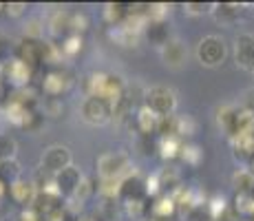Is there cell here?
Listing matches in <instances>:
<instances>
[{"label": "cell", "instance_id": "6", "mask_svg": "<svg viewBox=\"0 0 254 221\" xmlns=\"http://www.w3.org/2000/svg\"><path fill=\"white\" fill-rule=\"evenodd\" d=\"M69 166H73V155H71V150L62 144L49 146L40 157V168H45L47 173H51V175L62 173V170L69 168Z\"/></svg>", "mask_w": 254, "mask_h": 221}, {"label": "cell", "instance_id": "5", "mask_svg": "<svg viewBox=\"0 0 254 221\" xmlns=\"http://www.w3.org/2000/svg\"><path fill=\"white\" fill-rule=\"evenodd\" d=\"M80 115L86 124L104 126L106 122H111V117H113V104H109V102L102 100V97L86 95L80 104Z\"/></svg>", "mask_w": 254, "mask_h": 221}, {"label": "cell", "instance_id": "24", "mask_svg": "<svg viewBox=\"0 0 254 221\" xmlns=\"http://www.w3.org/2000/svg\"><path fill=\"white\" fill-rule=\"evenodd\" d=\"M128 11L130 9H126L124 4H120V2H109L104 7V18H106V22L111 24V27H122V24L126 22V18H128Z\"/></svg>", "mask_w": 254, "mask_h": 221}, {"label": "cell", "instance_id": "50", "mask_svg": "<svg viewBox=\"0 0 254 221\" xmlns=\"http://www.w3.org/2000/svg\"><path fill=\"white\" fill-rule=\"evenodd\" d=\"M252 75H254V73H252Z\"/></svg>", "mask_w": 254, "mask_h": 221}, {"label": "cell", "instance_id": "44", "mask_svg": "<svg viewBox=\"0 0 254 221\" xmlns=\"http://www.w3.org/2000/svg\"><path fill=\"white\" fill-rule=\"evenodd\" d=\"M153 221H182L179 215H173V217H153Z\"/></svg>", "mask_w": 254, "mask_h": 221}, {"label": "cell", "instance_id": "42", "mask_svg": "<svg viewBox=\"0 0 254 221\" xmlns=\"http://www.w3.org/2000/svg\"><path fill=\"white\" fill-rule=\"evenodd\" d=\"M18 221H45V219H42L33 208H24L20 213V217H18Z\"/></svg>", "mask_w": 254, "mask_h": 221}, {"label": "cell", "instance_id": "11", "mask_svg": "<svg viewBox=\"0 0 254 221\" xmlns=\"http://www.w3.org/2000/svg\"><path fill=\"white\" fill-rule=\"evenodd\" d=\"M62 201L64 199L60 197V193H58L56 188L53 190H42V193H38V197H36V201H33L31 208L36 210L42 219H45V217H49V215H53V213H58V210L64 208Z\"/></svg>", "mask_w": 254, "mask_h": 221}, {"label": "cell", "instance_id": "8", "mask_svg": "<svg viewBox=\"0 0 254 221\" xmlns=\"http://www.w3.org/2000/svg\"><path fill=\"white\" fill-rule=\"evenodd\" d=\"M82 179H84V175L80 173V168L69 166V168H64L62 173L53 177V184H56V190L60 193L62 199H71L77 193V188H80Z\"/></svg>", "mask_w": 254, "mask_h": 221}, {"label": "cell", "instance_id": "25", "mask_svg": "<svg viewBox=\"0 0 254 221\" xmlns=\"http://www.w3.org/2000/svg\"><path fill=\"white\" fill-rule=\"evenodd\" d=\"M111 38H113L120 47H135L137 40H139V33L122 24V27H115L113 31H111Z\"/></svg>", "mask_w": 254, "mask_h": 221}, {"label": "cell", "instance_id": "32", "mask_svg": "<svg viewBox=\"0 0 254 221\" xmlns=\"http://www.w3.org/2000/svg\"><path fill=\"white\" fill-rule=\"evenodd\" d=\"M42 111H45V115L49 117H60L62 113H64V102H62V97H45V102H42Z\"/></svg>", "mask_w": 254, "mask_h": 221}, {"label": "cell", "instance_id": "16", "mask_svg": "<svg viewBox=\"0 0 254 221\" xmlns=\"http://www.w3.org/2000/svg\"><path fill=\"white\" fill-rule=\"evenodd\" d=\"M243 7L237 2H217L212 7V18L219 24H234L241 16Z\"/></svg>", "mask_w": 254, "mask_h": 221}, {"label": "cell", "instance_id": "40", "mask_svg": "<svg viewBox=\"0 0 254 221\" xmlns=\"http://www.w3.org/2000/svg\"><path fill=\"white\" fill-rule=\"evenodd\" d=\"M71 29L75 36H80L82 31L86 29V16L84 13H73V20H71Z\"/></svg>", "mask_w": 254, "mask_h": 221}, {"label": "cell", "instance_id": "39", "mask_svg": "<svg viewBox=\"0 0 254 221\" xmlns=\"http://www.w3.org/2000/svg\"><path fill=\"white\" fill-rule=\"evenodd\" d=\"M4 11H7V16H11V18H20L27 13V4L24 2H9V4H4Z\"/></svg>", "mask_w": 254, "mask_h": 221}, {"label": "cell", "instance_id": "48", "mask_svg": "<svg viewBox=\"0 0 254 221\" xmlns=\"http://www.w3.org/2000/svg\"><path fill=\"white\" fill-rule=\"evenodd\" d=\"M82 221H93V219H82Z\"/></svg>", "mask_w": 254, "mask_h": 221}, {"label": "cell", "instance_id": "49", "mask_svg": "<svg viewBox=\"0 0 254 221\" xmlns=\"http://www.w3.org/2000/svg\"><path fill=\"white\" fill-rule=\"evenodd\" d=\"M252 221H254V215H252Z\"/></svg>", "mask_w": 254, "mask_h": 221}, {"label": "cell", "instance_id": "14", "mask_svg": "<svg viewBox=\"0 0 254 221\" xmlns=\"http://www.w3.org/2000/svg\"><path fill=\"white\" fill-rule=\"evenodd\" d=\"M16 58L22 60L24 65H29L31 69H36L38 62H42V42L22 38V42L18 44V49H16Z\"/></svg>", "mask_w": 254, "mask_h": 221}, {"label": "cell", "instance_id": "28", "mask_svg": "<svg viewBox=\"0 0 254 221\" xmlns=\"http://www.w3.org/2000/svg\"><path fill=\"white\" fill-rule=\"evenodd\" d=\"M157 181H159V188L170 190V195L175 193L177 188H182V184H179V173L175 168H164L162 173H157Z\"/></svg>", "mask_w": 254, "mask_h": 221}, {"label": "cell", "instance_id": "4", "mask_svg": "<svg viewBox=\"0 0 254 221\" xmlns=\"http://www.w3.org/2000/svg\"><path fill=\"white\" fill-rule=\"evenodd\" d=\"M197 62L206 69H217L226 62V56H228V47L223 42V38L219 36H203L197 44Z\"/></svg>", "mask_w": 254, "mask_h": 221}, {"label": "cell", "instance_id": "46", "mask_svg": "<svg viewBox=\"0 0 254 221\" xmlns=\"http://www.w3.org/2000/svg\"><path fill=\"white\" fill-rule=\"evenodd\" d=\"M2 44H4V38L0 36V51H2Z\"/></svg>", "mask_w": 254, "mask_h": 221}, {"label": "cell", "instance_id": "9", "mask_svg": "<svg viewBox=\"0 0 254 221\" xmlns=\"http://www.w3.org/2000/svg\"><path fill=\"white\" fill-rule=\"evenodd\" d=\"M234 62L243 71L254 73V36L252 33H241L234 40Z\"/></svg>", "mask_w": 254, "mask_h": 221}, {"label": "cell", "instance_id": "43", "mask_svg": "<svg viewBox=\"0 0 254 221\" xmlns=\"http://www.w3.org/2000/svg\"><path fill=\"white\" fill-rule=\"evenodd\" d=\"M7 195H9V186L4 184L2 179H0V201H2L4 197H7Z\"/></svg>", "mask_w": 254, "mask_h": 221}, {"label": "cell", "instance_id": "34", "mask_svg": "<svg viewBox=\"0 0 254 221\" xmlns=\"http://www.w3.org/2000/svg\"><path fill=\"white\" fill-rule=\"evenodd\" d=\"M234 210L239 215H254V193L250 195H237V204H234Z\"/></svg>", "mask_w": 254, "mask_h": 221}, {"label": "cell", "instance_id": "13", "mask_svg": "<svg viewBox=\"0 0 254 221\" xmlns=\"http://www.w3.org/2000/svg\"><path fill=\"white\" fill-rule=\"evenodd\" d=\"M9 197L16 201V204L24 206V208H31L33 201L38 197V188L33 186L31 179H22L20 177L18 181H13V184L9 186Z\"/></svg>", "mask_w": 254, "mask_h": 221}, {"label": "cell", "instance_id": "20", "mask_svg": "<svg viewBox=\"0 0 254 221\" xmlns=\"http://www.w3.org/2000/svg\"><path fill=\"white\" fill-rule=\"evenodd\" d=\"M237 159H254V135H237L230 140Z\"/></svg>", "mask_w": 254, "mask_h": 221}, {"label": "cell", "instance_id": "21", "mask_svg": "<svg viewBox=\"0 0 254 221\" xmlns=\"http://www.w3.org/2000/svg\"><path fill=\"white\" fill-rule=\"evenodd\" d=\"M232 186L237 195H250L254 193V173L250 168H239L232 175Z\"/></svg>", "mask_w": 254, "mask_h": 221}, {"label": "cell", "instance_id": "45", "mask_svg": "<svg viewBox=\"0 0 254 221\" xmlns=\"http://www.w3.org/2000/svg\"><path fill=\"white\" fill-rule=\"evenodd\" d=\"M2 82H4L2 80V69H0V93H2Z\"/></svg>", "mask_w": 254, "mask_h": 221}, {"label": "cell", "instance_id": "7", "mask_svg": "<svg viewBox=\"0 0 254 221\" xmlns=\"http://www.w3.org/2000/svg\"><path fill=\"white\" fill-rule=\"evenodd\" d=\"M0 69H2V80L9 82L13 88H24V86H29V82H31L33 69L29 65H24L22 60H18V58L7 60Z\"/></svg>", "mask_w": 254, "mask_h": 221}, {"label": "cell", "instance_id": "15", "mask_svg": "<svg viewBox=\"0 0 254 221\" xmlns=\"http://www.w3.org/2000/svg\"><path fill=\"white\" fill-rule=\"evenodd\" d=\"M71 20H73V13L66 11V9H60V11L53 13V18L49 20V31H51L53 38H62L64 40L66 36H71L73 29H71Z\"/></svg>", "mask_w": 254, "mask_h": 221}, {"label": "cell", "instance_id": "29", "mask_svg": "<svg viewBox=\"0 0 254 221\" xmlns=\"http://www.w3.org/2000/svg\"><path fill=\"white\" fill-rule=\"evenodd\" d=\"M0 179L4 181L7 186H11L13 181L20 179V164L16 159H9L0 164Z\"/></svg>", "mask_w": 254, "mask_h": 221}, {"label": "cell", "instance_id": "36", "mask_svg": "<svg viewBox=\"0 0 254 221\" xmlns=\"http://www.w3.org/2000/svg\"><path fill=\"white\" fill-rule=\"evenodd\" d=\"M194 129H197V124H194V120H192L190 115H186V117H177V135H179V137L192 135Z\"/></svg>", "mask_w": 254, "mask_h": 221}, {"label": "cell", "instance_id": "38", "mask_svg": "<svg viewBox=\"0 0 254 221\" xmlns=\"http://www.w3.org/2000/svg\"><path fill=\"white\" fill-rule=\"evenodd\" d=\"M186 219L188 221H212V215H210L208 206H197V208H192L188 215H186Z\"/></svg>", "mask_w": 254, "mask_h": 221}, {"label": "cell", "instance_id": "37", "mask_svg": "<svg viewBox=\"0 0 254 221\" xmlns=\"http://www.w3.org/2000/svg\"><path fill=\"white\" fill-rule=\"evenodd\" d=\"M212 7L214 4L210 2H186V13L190 16H203V13H212Z\"/></svg>", "mask_w": 254, "mask_h": 221}, {"label": "cell", "instance_id": "30", "mask_svg": "<svg viewBox=\"0 0 254 221\" xmlns=\"http://www.w3.org/2000/svg\"><path fill=\"white\" fill-rule=\"evenodd\" d=\"M60 51H62V58H75L82 51V36H75V33L66 36L60 44Z\"/></svg>", "mask_w": 254, "mask_h": 221}, {"label": "cell", "instance_id": "26", "mask_svg": "<svg viewBox=\"0 0 254 221\" xmlns=\"http://www.w3.org/2000/svg\"><path fill=\"white\" fill-rule=\"evenodd\" d=\"M150 213H153V217H173V215H177V206L170 195H164L150 206Z\"/></svg>", "mask_w": 254, "mask_h": 221}, {"label": "cell", "instance_id": "19", "mask_svg": "<svg viewBox=\"0 0 254 221\" xmlns=\"http://www.w3.org/2000/svg\"><path fill=\"white\" fill-rule=\"evenodd\" d=\"M135 122H137V131L141 133L144 137H150L153 133H157V126H159V117L155 115L150 109L141 106L135 115Z\"/></svg>", "mask_w": 254, "mask_h": 221}, {"label": "cell", "instance_id": "2", "mask_svg": "<svg viewBox=\"0 0 254 221\" xmlns=\"http://www.w3.org/2000/svg\"><path fill=\"white\" fill-rule=\"evenodd\" d=\"M97 175H100V179L126 181L128 177L137 175V168L133 166L128 153H124V150H111V153H104L97 159Z\"/></svg>", "mask_w": 254, "mask_h": 221}, {"label": "cell", "instance_id": "22", "mask_svg": "<svg viewBox=\"0 0 254 221\" xmlns=\"http://www.w3.org/2000/svg\"><path fill=\"white\" fill-rule=\"evenodd\" d=\"M182 148H184L182 137H162L157 144L159 155H162V159H166V161H170V159L182 155Z\"/></svg>", "mask_w": 254, "mask_h": 221}, {"label": "cell", "instance_id": "23", "mask_svg": "<svg viewBox=\"0 0 254 221\" xmlns=\"http://www.w3.org/2000/svg\"><path fill=\"white\" fill-rule=\"evenodd\" d=\"M237 135H254V111L239 106L237 113V126H234V137ZM232 140V137H230Z\"/></svg>", "mask_w": 254, "mask_h": 221}, {"label": "cell", "instance_id": "10", "mask_svg": "<svg viewBox=\"0 0 254 221\" xmlns=\"http://www.w3.org/2000/svg\"><path fill=\"white\" fill-rule=\"evenodd\" d=\"M71 84H73L71 75L66 71H62V69L49 71L45 75V80H42V88H45V93L49 97H60L62 93L69 91Z\"/></svg>", "mask_w": 254, "mask_h": 221}, {"label": "cell", "instance_id": "17", "mask_svg": "<svg viewBox=\"0 0 254 221\" xmlns=\"http://www.w3.org/2000/svg\"><path fill=\"white\" fill-rule=\"evenodd\" d=\"M144 33H146V38H148V42L155 44L157 49L166 47V44L173 40V38H170V29H168V24H166V22H155V20H150L148 24H146Z\"/></svg>", "mask_w": 254, "mask_h": 221}, {"label": "cell", "instance_id": "1", "mask_svg": "<svg viewBox=\"0 0 254 221\" xmlns=\"http://www.w3.org/2000/svg\"><path fill=\"white\" fill-rule=\"evenodd\" d=\"M86 95L102 97L115 106L126 95V82L115 73H93L86 77Z\"/></svg>", "mask_w": 254, "mask_h": 221}, {"label": "cell", "instance_id": "41", "mask_svg": "<svg viewBox=\"0 0 254 221\" xmlns=\"http://www.w3.org/2000/svg\"><path fill=\"white\" fill-rule=\"evenodd\" d=\"M212 221H239V213L234 210V206H228L221 215H217Z\"/></svg>", "mask_w": 254, "mask_h": 221}, {"label": "cell", "instance_id": "31", "mask_svg": "<svg viewBox=\"0 0 254 221\" xmlns=\"http://www.w3.org/2000/svg\"><path fill=\"white\" fill-rule=\"evenodd\" d=\"M42 33H45V29H42L40 18H29L27 24H24V29H22V36L27 38V40L42 42Z\"/></svg>", "mask_w": 254, "mask_h": 221}, {"label": "cell", "instance_id": "3", "mask_svg": "<svg viewBox=\"0 0 254 221\" xmlns=\"http://www.w3.org/2000/svg\"><path fill=\"white\" fill-rule=\"evenodd\" d=\"M144 106L153 111L157 117H170L177 111V93L170 86H150L144 91Z\"/></svg>", "mask_w": 254, "mask_h": 221}, {"label": "cell", "instance_id": "27", "mask_svg": "<svg viewBox=\"0 0 254 221\" xmlns=\"http://www.w3.org/2000/svg\"><path fill=\"white\" fill-rule=\"evenodd\" d=\"M16 153H18V142L9 133H0V164L16 159Z\"/></svg>", "mask_w": 254, "mask_h": 221}, {"label": "cell", "instance_id": "47", "mask_svg": "<svg viewBox=\"0 0 254 221\" xmlns=\"http://www.w3.org/2000/svg\"><path fill=\"white\" fill-rule=\"evenodd\" d=\"M2 9H4V4H2V2H0V11H2Z\"/></svg>", "mask_w": 254, "mask_h": 221}, {"label": "cell", "instance_id": "18", "mask_svg": "<svg viewBox=\"0 0 254 221\" xmlns=\"http://www.w3.org/2000/svg\"><path fill=\"white\" fill-rule=\"evenodd\" d=\"M237 113H239L237 104H223V106H219V109H217V124H219V129L226 133L228 137H234Z\"/></svg>", "mask_w": 254, "mask_h": 221}, {"label": "cell", "instance_id": "33", "mask_svg": "<svg viewBox=\"0 0 254 221\" xmlns=\"http://www.w3.org/2000/svg\"><path fill=\"white\" fill-rule=\"evenodd\" d=\"M182 159L186 161V164H190V166H199L201 164V159H203V150L199 148V146H192V144H186L184 148H182Z\"/></svg>", "mask_w": 254, "mask_h": 221}, {"label": "cell", "instance_id": "12", "mask_svg": "<svg viewBox=\"0 0 254 221\" xmlns=\"http://www.w3.org/2000/svg\"><path fill=\"white\" fill-rule=\"evenodd\" d=\"M159 53H162L164 65L170 69H182L186 62H188V49H186V44L182 40H177V38H173L166 47L159 49Z\"/></svg>", "mask_w": 254, "mask_h": 221}, {"label": "cell", "instance_id": "35", "mask_svg": "<svg viewBox=\"0 0 254 221\" xmlns=\"http://www.w3.org/2000/svg\"><path fill=\"white\" fill-rule=\"evenodd\" d=\"M124 210L133 219H139L146 213V204H144V199H130V201H124Z\"/></svg>", "mask_w": 254, "mask_h": 221}]
</instances>
